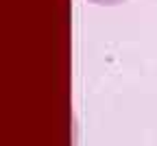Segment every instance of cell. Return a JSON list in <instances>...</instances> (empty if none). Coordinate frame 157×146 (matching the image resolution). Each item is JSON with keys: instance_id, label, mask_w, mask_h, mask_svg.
Listing matches in <instances>:
<instances>
[{"instance_id": "6da1fadb", "label": "cell", "mask_w": 157, "mask_h": 146, "mask_svg": "<svg viewBox=\"0 0 157 146\" xmlns=\"http://www.w3.org/2000/svg\"><path fill=\"white\" fill-rule=\"evenodd\" d=\"M87 2L96 7H118V5H124L127 0H87Z\"/></svg>"}]
</instances>
